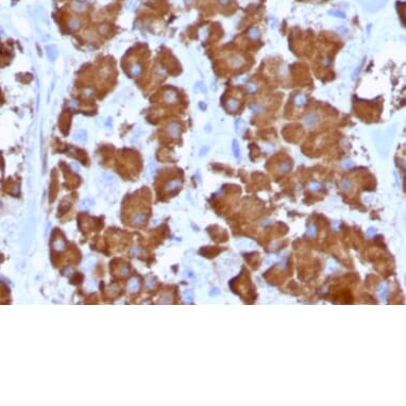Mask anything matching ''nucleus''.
I'll return each instance as SVG.
<instances>
[{
    "mask_svg": "<svg viewBox=\"0 0 406 406\" xmlns=\"http://www.w3.org/2000/svg\"><path fill=\"white\" fill-rule=\"evenodd\" d=\"M167 132H168V134L173 138L179 137L180 134H181L180 125L177 122V121H171V122H169L167 126Z\"/></svg>",
    "mask_w": 406,
    "mask_h": 406,
    "instance_id": "1",
    "label": "nucleus"
},
{
    "mask_svg": "<svg viewBox=\"0 0 406 406\" xmlns=\"http://www.w3.org/2000/svg\"><path fill=\"white\" fill-rule=\"evenodd\" d=\"M143 66H141V64H139V63H133L132 65L129 67V74H131L132 77H139L141 76V74H143Z\"/></svg>",
    "mask_w": 406,
    "mask_h": 406,
    "instance_id": "4",
    "label": "nucleus"
},
{
    "mask_svg": "<svg viewBox=\"0 0 406 406\" xmlns=\"http://www.w3.org/2000/svg\"><path fill=\"white\" fill-rule=\"evenodd\" d=\"M248 35L250 36L252 40H258V38L260 37V31L257 29V28H251V29L249 30V32H248Z\"/></svg>",
    "mask_w": 406,
    "mask_h": 406,
    "instance_id": "15",
    "label": "nucleus"
},
{
    "mask_svg": "<svg viewBox=\"0 0 406 406\" xmlns=\"http://www.w3.org/2000/svg\"><path fill=\"white\" fill-rule=\"evenodd\" d=\"M328 14L333 15V16L339 17V18H346V14L341 11H337V10H332V11L328 12Z\"/></svg>",
    "mask_w": 406,
    "mask_h": 406,
    "instance_id": "24",
    "label": "nucleus"
},
{
    "mask_svg": "<svg viewBox=\"0 0 406 406\" xmlns=\"http://www.w3.org/2000/svg\"><path fill=\"white\" fill-rule=\"evenodd\" d=\"M246 88H247V90L249 93H255L257 90V85L255 83H248L247 86H246Z\"/></svg>",
    "mask_w": 406,
    "mask_h": 406,
    "instance_id": "25",
    "label": "nucleus"
},
{
    "mask_svg": "<svg viewBox=\"0 0 406 406\" xmlns=\"http://www.w3.org/2000/svg\"><path fill=\"white\" fill-rule=\"evenodd\" d=\"M352 185H353V183H352V181H350V180H343L342 182H341V188L345 190H350L351 188H352Z\"/></svg>",
    "mask_w": 406,
    "mask_h": 406,
    "instance_id": "19",
    "label": "nucleus"
},
{
    "mask_svg": "<svg viewBox=\"0 0 406 406\" xmlns=\"http://www.w3.org/2000/svg\"><path fill=\"white\" fill-rule=\"evenodd\" d=\"M181 185H182V182L180 180H172L165 185V190L167 193H173V191H177L179 189Z\"/></svg>",
    "mask_w": 406,
    "mask_h": 406,
    "instance_id": "6",
    "label": "nucleus"
},
{
    "mask_svg": "<svg viewBox=\"0 0 406 406\" xmlns=\"http://www.w3.org/2000/svg\"><path fill=\"white\" fill-rule=\"evenodd\" d=\"M69 107H72V108H77L79 107V102L77 101V100H71V101L69 102Z\"/></svg>",
    "mask_w": 406,
    "mask_h": 406,
    "instance_id": "29",
    "label": "nucleus"
},
{
    "mask_svg": "<svg viewBox=\"0 0 406 406\" xmlns=\"http://www.w3.org/2000/svg\"><path fill=\"white\" fill-rule=\"evenodd\" d=\"M199 105H200V107L202 108V110H205V108H206V105H205V104L203 105V103H200V104H199Z\"/></svg>",
    "mask_w": 406,
    "mask_h": 406,
    "instance_id": "35",
    "label": "nucleus"
},
{
    "mask_svg": "<svg viewBox=\"0 0 406 406\" xmlns=\"http://www.w3.org/2000/svg\"><path fill=\"white\" fill-rule=\"evenodd\" d=\"M244 63H245V60H244V59H240V58H238V56H235V58L231 59V64H232V65H233V66H235V67H239V66H241Z\"/></svg>",
    "mask_w": 406,
    "mask_h": 406,
    "instance_id": "18",
    "label": "nucleus"
},
{
    "mask_svg": "<svg viewBox=\"0 0 406 406\" xmlns=\"http://www.w3.org/2000/svg\"><path fill=\"white\" fill-rule=\"evenodd\" d=\"M46 52H47V56H48L49 61H51V62H54L59 56V49L55 45H53V44L46 46Z\"/></svg>",
    "mask_w": 406,
    "mask_h": 406,
    "instance_id": "2",
    "label": "nucleus"
},
{
    "mask_svg": "<svg viewBox=\"0 0 406 406\" xmlns=\"http://www.w3.org/2000/svg\"><path fill=\"white\" fill-rule=\"evenodd\" d=\"M94 94H95V92L92 87H85V88L83 89V96L85 98H92L93 96H94Z\"/></svg>",
    "mask_w": 406,
    "mask_h": 406,
    "instance_id": "21",
    "label": "nucleus"
},
{
    "mask_svg": "<svg viewBox=\"0 0 406 406\" xmlns=\"http://www.w3.org/2000/svg\"><path fill=\"white\" fill-rule=\"evenodd\" d=\"M130 270H129V267L127 265H121L119 268V275L121 276H126L129 275Z\"/></svg>",
    "mask_w": 406,
    "mask_h": 406,
    "instance_id": "22",
    "label": "nucleus"
},
{
    "mask_svg": "<svg viewBox=\"0 0 406 406\" xmlns=\"http://www.w3.org/2000/svg\"><path fill=\"white\" fill-rule=\"evenodd\" d=\"M232 149H233L234 155L236 159H240V148H239V144L236 139H234L233 143H232Z\"/></svg>",
    "mask_w": 406,
    "mask_h": 406,
    "instance_id": "16",
    "label": "nucleus"
},
{
    "mask_svg": "<svg viewBox=\"0 0 406 406\" xmlns=\"http://www.w3.org/2000/svg\"><path fill=\"white\" fill-rule=\"evenodd\" d=\"M250 108H251V111H252L253 113L260 112V107H258V105H252V107H251Z\"/></svg>",
    "mask_w": 406,
    "mask_h": 406,
    "instance_id": "31",
    "label": "nucleus"
},
{
    "mask_svg": "<svg viewBox=\"0 0 406 406\" xmlns=\"http://www.w3.org/2000/svg\"><path fill=\"white\" fill-rule=\"evenodd\" d=\"M84 1H86V2H92L93 0H84Z\"/></svg>",
    "mask_w": 406,
    "mask_h": 406,
    "instance_id": "37",
    "label": "nucleus"
},
{
    "mask_svg": "<svg viewBox=\"0 0 406 406\" xmlns=\"http://www.w3.org/2000/svg\"><path fill=\"white\" fill-rule=\"evenodd\" d=\"M74 141H79V143H83V141H86V138H87L86 131H84V130L76 131V132H74Z\"/></svg>",
    "mask_w": 406,
    "mask_h": 406,
    "instance_id": "9",
    "label": "nucleus"
},
{
    "mask_svg": "<svg viewBox=\"0 0 406 406\" xmlns=\"http://www.w3.org/2000/svg\"><path fill=\"white\" fill-rule=\"evenodd\" d=\"M208 147H205V149L202 148V149H201V152H200V155H203V154H205V152L208 151Z\"/></svg>",
    "mask_w": 406,
    "mask_h": 406,
    "instance_id": "34",
    "label": "nucleus"
},
{
    "mask_svg": "<svg viewBox=\"0 0 406 406\" xmlns=\"http://www.w3.org/2000/svg\"><path fill=\"white\" fill-rule=\"evenodd\" d=\"M195 88L197 89V90H198V89H200L201 92L205 93V87L203 86V85H202V83H201V82H199V83H197V85H196V86H195Z\"/></svg>",
    "mask_w": 406,
    "mask_h": 406,
    "instance_id": "30",
    "label": "nucleus"
},
{
    "mask_svg": "<svg viewBox=\"0 0 406 406\" xmlns=\"http://www.w3.org/2000/svg\"><path fill=\"white\" fill-rule=\"evenodd\" d=\"M163 98L164 100L168 103H173L178 100V94L177 92H174L173 89H167L164 92V95H163Z\"/></svg>",
    "mask_w": 406,
    "mask_h": 406,
    "instance_id": "5",
    "label": "nucleus"
},
{
    "mask_svg": "<svg viewBox=\"0 0 406 406\" xmlns=\"http://www.w3.org/2000/svg\"><path fill=\"white\" fill-rule=\"evenodd\" d=\"M71 9H72V11H74V12L82 13V12H84L85 10H86V7H85V4L83 3V2H81V1H74L71 3Z\"/></svg>",
    "mask_w": 406,
    "mask_h": 406,
    "instance_id": "10",
    "label": "nucleus"
},
{
    "mask_svg": "<svg viewBox=\"0 0 406 406\" xmlns=\"http://www.w3.org/2000/svg\"><path fill=\"white\" fill-rule=\"evenodd\" d=\"M92 204H93V201H90V200H88V199H86V200H83L81 202V208H90V206H92Z\"/></svg>",
    "mask_w": 406,
    "mask_h": 406,
    "instance_id": "26",
    "label": "nucleus"
},
{
    "mask_svg": "<svg viewBox=\"0 0 406 406\" xmlns=\"http://www.w3.org/2000/svg\"><path fill=\"white\" fill-rule=\"evenodd\" d=\"M52 247L55 251H62L65 249V242H64V240L62 238H58L53 241Z\"/></svg>",
    "mask_w": 406,
    "mask_h": 406,
    "instance_id": "13",
    "label": "nucleus"
},
{
    "mask_svg": "<svg viewBox=\"0 0 406 406\" xmlns=\"http://www.w3.org/2000/svg\"><path fill=\"white\" fill-rule=\"evenodd\" d=\"M305 102H306V98H305L304 95H297L296 97H294V103H296V105H298V107H302V105H304Z\"/></svg>",
    "mask_w": 406,
    "mask_h": 406,
    "instance_id": "17",
    "label": "nucleus"
},
{
    "mask_svg": "<svg viewBox=\"0 0 406 406\" xmlns=\"http://www.w3.org/2000/svg\"><path fill=\"white\" fill-rule=\"evenodd\" d=\"M245 129V121L241 119V118H237L235 120V131H236L237 134H241L242 131Z\"/></svg>",
    "mask_w": 406,
    "mask_h": 406,
    "instance_id": "12",
    "label": "nucleus"
},
{
    "mask_svg": "<svg viewBox=\"0 0 406 406\" xmlns=\"http://www.w3.org/2000/svg\"><path fill=\"white\" fill-rule=\"evenodd\" d=\"M219 3H220L221 6H223V7H227V6H229L230 0H219Z\"/></svg>",
    "mask_w": 406,
    "mask_h": 406,
    "instance_id": "33",
    "label": "nucleus"
},
{
    "mask_svg": "<svg viewBox=\"0 0 406 406\" xmlns=\"http://www.w3.org/2000/svg\"><path fill=\"white\" fill-rule=\"evenodd\" d=\"M80 27H81V21H80V19H78V18H71L68 21V28L72 31L79 30Z\"/></svg>",
    "mask_w": 406,
    "mask_h": 406,
    "instance_id": "11",
    "label": "nucleus"
},
{
    "mask_svg": "<svg viewBox=\"0 0 406 406\" xmlns=\"http://www.w3.org/2000/svg\"><path fill=\"white\" fill-rule=\"evenodd\" d=\"M147 218H148V215L141 212V213L136 214V215L133 217L132 222H133L134 226H141L143 223H145V221L147 220Z\"/></svg>",
    "mask_w": 406,
    "mask_h": 406,
    "instance_id": "7",
    "label": "nucleus"
},
{
    "mask_svg": "<svg viewBox=\"0 0 406 406\" xmlns=\"http://www.w3.org/2000/svg\"><path fill=\"white\" fill-rule=\"evenodd\" d=\"M136 6H137V2H136L135 0H131V1H129L128 3H127V7H129L130 10H134L136 7Z\"/></svg>",
    "mask_w": 406,
    "mask_h": 406,
    "instance_id": "27",
    "label": "nucleus"
},
{
    "mask_svg": "<svg viewBox=\"0 0 406 406\" xmlns=\"http://www.w3.org/2000/svg\"><path fill=\"white\" fill-rule=\"evenodd\" d=\"M290 168H291V165L289 164L288 162H284V163H282V164L280 165V170H281V172H287V171H289V170H290Z\"/></svg>",
    "mask_w": 406,
    "mask_h": 406,
    "instance_id": "23",
    "label": "nucleus"
},
{
    "mask_svg": "<svg viewBox=\"0 0 406 406\" xmlns=\"http://www.w3.org/2000/svg\"><path fill=\"white\" fill-rule=\"evenodd\" d=\"M319 117L317 113H309L304 117V125L306 127H314L318 123Z\"/></svg>",
    "mask_w": 406,
    "mask_h": 406,
    "instance_id": "3",
    "label": "nucleus"
},
{
    "mask_svg": "<svg viewBox=\"0 0 406 406\" xmlns=\"http://www.w3.org/2000/svg\"><path fill=\"white\" fill-rule=\"evenodd\" d=\"M129 289H130V291H132V293H134V291H137L138 290V288H139V281L137 280V279H132V280L129 282Z\"/></svg>",
    "mask_w": 406,
    "mask_h": 406,
    "instance_id": "14",
    "label": "nucleus"
},
{
    "mask_svg": "<svg viewBox=\"0 0 406 406\" xmlns=\"http://www.w3.org/2000/svg\"><path fill=\"white\" fill-rule=\"evenodd\" d=\"M309 188H311L312 190H319L320 188H321V185L318 184V183H316V182H313L309 184Z\"/></svg>",
    "mask_w": 406,
    "mask_h": 406,
    "instance_id": "28",
    "label": "nucleus"
},
{
    "mask_svg": "<svg viewBox=\"0 0 406 406\" xmlns=\"http://www.w3.org/2000/svg\"><path fill=\"white\" fill-rule=\"evenodd\" d=\"M98 31H99L100 34H103V35L107 34V33L110 32V26H108V25H105V24L100 25V26H99V28H98Z\"/></svg>",
    "mask_w": 406,
    "mask_h": 406,
    "instance_id": "20",
    "label": "nucleus"
},
{
    "mask_svg": "<svg viewBox=\"0 0 406 406\" xmlns=\"http://www.w3.org/2000/svg\"><path fill=\"white\" fill-rule=\"evenodd\" d=\"M238 107H239L238 100L234 99V98L227 100V102L226 103V108H227V111H230V112H235V111H236Z\"/></svg>",
    "mask_w": 406,
    "mask_h": 406,
    "instance_id": "8",
    "label": "nucleus"
},
{
    "mask_svg": "<svg viewBox=\"0 0 406 406\" xmlns=\"http://www.w3.org/2000/svg\"><path fill=\"white\" fill-rule=\"evenodd\" d=\"M104 178L107 181H111V182H114V181H115V177L112 174H104Z\"/></svg>",
    "mask_w": 406,
    "mask_h": 406,
    "instance_id": "32",
    "label": "nucleus"
},
{
    "mask_svg": "<svg viewBox=\"0 0 406 406\" xmlns=\"http://www.w3.org/2000/svg\"><path fill=\"white\" fill-rule=\"evenodd\" d=\"M186 1H187V2H189V3H191V2H193V0H186Z\"/></svg>",
    "mask_w": 406,
    "mask_h": 406,
    "instance_id": "36",
    "label": "nucleus"
}]
</instances>
